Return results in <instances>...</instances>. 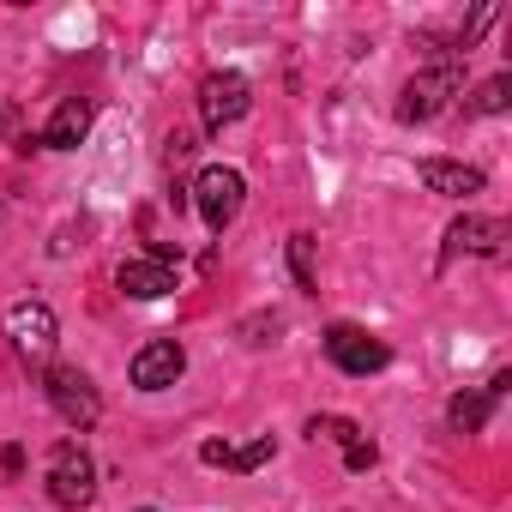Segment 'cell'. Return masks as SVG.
Here are the masks:
<instances>
[{"label": "cell", "mask_w": 512, "mask_h": 512, "mask_svg": "<svg viewBox=\"0 0 512 512\" xmlns=\"http://www.w3.org/2000/svg\"><path fill=\"white\" fill-rule=\"evenodd\" d=\"M374 458H380V452H374V440L356 428V434L344 440V464H350V470H374Z\"/></svg>", "instance_id": "obj_17"}, {"label": "cell", "mask_w": 512, "mask_h": 512, "mask_svg": "<svg viewBox=\"0 0 512 512\" xmlns=\"http://www.w3.org/2000/svg\"><path fill=\"white\" fill-rule=\"evenodd\" d=\"M241 199H247L241 169H229V163H205V169H199V181H193V205H199L205 229H217V235H223V229L241 217Z\"/></svg>", "instance_id": "obj_1"}, {"label": "cell", "mask_w": 512, "mask_h": 512, "mask_svg": "<svg viewBox=\"0 0 512 512\" xmlns=\"http://www.w3.org/2000/svg\"><path fill=\"white\" fill-rule=\"evenodd\" d=\"M326 356H332L344 374H380V368L392 362V350H386L374 332H362V326H344V320L326 332Z\"/></svg>", "instance_id": "obj_7"}, {"label": "cell", "mask_w": 512, "mask_h": 512, "mask_svg": "<svg viewBox=\"0 0 512 512\" xmlns=\"http://www.w3.org/2000/svg\"><path fill=\"white\" fill-rule=\"evenodd\" d=\"M247 103H253V91H247L241 73H211L199 85V121H205V133H223L229 121H241Z\"/></svg>", "instance_id": "obj_6"}, {"label": "cell", "mask_w": 512, "mask_h": 512, "mask_svg": "<svg viewBox=\"0 0 512 512\" xmlns=\"http://www.w3.org/2000/svg\"><path fill=\"white\" fill-rule=\"evenodd\" d=\"M199 458H205V464H223V470H260V464L272 458V434H260L253 446H223V440H205V446H199Z\"/></svg>", "instance_id": "obj_14"}, {"label": "cell", "mask_w": 512, "mask_h": 512, "mask_svg": "<svg viewBox=\"0 0 512 512\" xmlns=\"http://www.w3.org/2000/svg\"><path fill=\"white\" fill-rule=\"evenodd\" d=\"M187 374V350L175 344V338H157V344H145L139 356H133V386L139 392H163V386H175Z\"/></svg>", "instance_id": "obj_9"}, {"label": "cell", "mask_w": 512, "mask_h": 512, "mask_svg": "<svg viewBox=\"0 0 512 512\" xmlns=\"http://www.w3.org/2000/svg\"><path fill=\"white\" fill-rule=\"evenodd\" d=\"M7 338H13L19 356L49 362V356H55V338H61L55 308H43V302H19V308H7Z\"/></svg>", "instance_id": "obj_5"}, {"label": "cell", "mask_w": 512, "mask_h": 512, "mask_svg": "<svg viewBox=\"0 0 512 512\" xmlns=\"http://www.w3.org/2000/svg\"><path fill=\"white\" fill-rule=\"evenodd\" d=\"M506 103H512V79H506V73H494V79L470 97V115H500Z\"/></svg>", "instance_id": "obj_15"}, {"label": "cell", "mask_w": 512, "mask_h": 512, "mask_svg": "<svg viewBox=\"0 0 512 512\" xmlns=\"http://www.w3.org/2000/svg\"><path fill=\"white\" fill-rule=\"evenodd\" d=\"M43 392H49V404H55V416L67 422V428H97V416H103V398H97V386L79 374V368H49L43 374Z\"/></svg>", "instance_id": "obj_3"}, {"label": "cell", "mask_w": 512, "mask_h": 512, "mask_svg": "<svg viewBox=\"0 0 512 512\" xmlns=\"http://www.w3.org/2000/svg\"><path fill=\"white\" fill-rule=\"evenodd\" d=\"M115 284H121V296H133V302H163L169 290H175V266H163V260H127L121 272H115Z\"/></svg>", "instance_id": "obj_10"}, {"label": "cell", "mask_w": 512, "mask_h": 512, "mask_svg": "<svg viewBox=\"0 0 512 512\" xmlns=\"http://www.w3.org/2000/svg\"><path fill=\"white\" fill-rule=\"evenodd\" d=\"M85 133H91V103L85 97H67L55 115H49V127H43V151H73V145H85Z\"/></svg>", "instance_id": "obj_13"}, {"label": "cell", "mask_w": 512, "mask_h": 512, "mask_svg": "<svg viewBox=\"0 0 512 512\" xmlns=\"http://www.w3.org/2000/svg\"><path fill=\"white\" fill-rule=\"evenodd\" d=\"M290 266H296L302 290H314V235H290Z\"/></svg>", "instance_id": "obj_16"}, {"label": "cell", "mask_w": 512, "mask_h": 512, "mask_svg": "<svg viewBox=\"0 0 512 512\" xmlns=\"http://www.w3.org/2000/svg\"><path fill=\"white\" fill-rule=\"evenodd\" d=\"M0 127H7V109H0Z\"/></svg>", "instance_id": "obj_19"}, {"label": "cell", "mask_w": 512, "mask_h": 512, "mask_svg": "<svg viewBox=\"0 0 512 512\" xmlns=\"http://www.w3.org/2000/svg\"><path fill=\"white\" fill-rule=\"evenodd\" d=\"M91 494H97V464H91V452L79 446V440H61L55 452H49V500L55 506H91Z\"/></svg>", "instance_id": "obj_2"}, {"label": "cell", "mask_w": 512, "mask_h": 512, "mask_svg": "<svg viewBox=\"0 0 512 512\" xmlns=\"http://www.w3.org/2000/svg\"><path fill=\"white\" fill-rule=\"evenodd\" d=\"M458 91H464V67H458V61H440V67H428V73H416V79L404 85L398 115H404V121H434Z\"/></svg>", "instance_id": "obj_4"}, {"label": "cell", "mask_w": 512, "mask_h": 512, "mask_svg": "<svg viewBox=\"0 0 512 512\" xmlns=\"http://www.w3.org/2000/svg\"><path fill=\"white\" fill-rule=\"evenodd\" d=\"M416 175H422V187H428V193H446V199H470V193H482V169H470V163L422 157V163H416Z\"/></svg>", "instance_id": "obj_11"}, {"label": "cell", "mask_w": 512, "mask_h": 512, "mask_svg": "<svg viewBox=\"0 0 512 512\" xmlns=\"http://www.w3.org/2000/svg\"><path fill=\"white\" fill-rule=\"evenodd\" d=\"M506 386H512V380H506V374H494V380H488L482 392H458V398L446 404V422H452L458 434H476V428H482V422L494 416V404L506 398Z\"/></svg>", "instance_id": "obj_12"}, {"label": "cell", "mask_w": 512, "mask_h": 512, "mask_svg": "<svg viewBox=\"0 0 512 512\" xmlns=\"http://www.w3.org/2000/svg\"><path fill=\"white\" fill-rule=\"evenodd\" d=\"M458 253L500 260V253H506V223H500V217H458V223L446 229V253H440V260H458Z\"/></svg>", "instance_id": "obj_8"}, {"label": "cell", "mask_w": 512, "mask_h": 512, "mask_svg": "<svg viewBox=\"0 0 512 512\" xmlns=\"http://www.w3.org/2000/svg\"><path fill=\"white\" fill-rule=\"evenodd\" d=\"M0 470L19 476V470H25V452H19V446H7V452H0Z\"/></svg>", "instance_id": "obj_18"}]
</instances>
